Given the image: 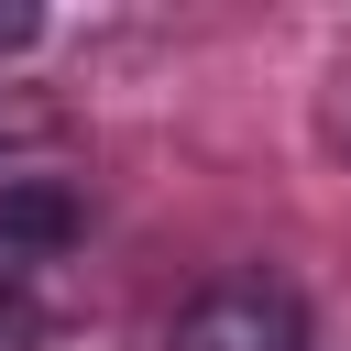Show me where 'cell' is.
Segmentation results:
<instances>
[{
    "mask_svg": "<svg viewBox=\"0 0 351 351\" xmlns=\"http://www.w3.org/2000/svg\"><path fill=\"white\" fill-rule=\"evenodd\" d=\"M165 351H307V307L274 274H219V285L186 296V318H176Z\"/></svg>",
    "mask_w": 351,
    "mask_h": 351,
    "instance_id": "obj_1",
    "label": "cell"
},
{
    "mask_svg": "<svg viewBox=\"0 0 351 351\" xmlns=\"http://www.w3.org/2000/svg\"><path fill=\"white\" fill-rule=\"evenodd\" d=\"M77 230H88V197H77L66 176H44V165L0 176V285H11L22 263H55Z\"/></svg>",
    "mask_w": 351,
    "mask_h": 351,
    "instance_id": "obj_2",
    "label": "cell"
},
{
    "mask_svg": "<svg viewBox=\"0 0 351 351\" xmlns=\"http://www.w3.org/2000/svg\"><path fill=\"white\" fill-rule=\"evenodd\" d=\"M33 33H44V11H33V0H0V55H22Z\"/></svg>",
    "mask_w": 351,
    "mask_h": 351,
    "instance_id": "obj_3",
    "label": "cell"
},
{
    "mask_svg": "<svg viewBox=\"0 0 351 351\" xmlns=\"http://www.w3.org/2000/svg\"><path fill=\"white\" fill-rule=\"evenodd\" d=\"M22 329H33V318H22V296H0V340H22Z\"/></svg>",
    "mask_w": 351,
    "mask_h": 351,
    "instance_id": "obj_4",
    "label": "cell"
}]
</instances>
